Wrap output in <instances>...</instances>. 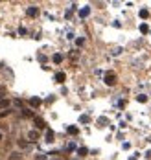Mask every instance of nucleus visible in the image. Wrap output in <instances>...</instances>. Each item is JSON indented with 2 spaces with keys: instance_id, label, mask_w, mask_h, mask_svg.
<instances>
[{
  "instance_id": "4468645a",
  "label": "nucleus",
  "mask_w": 151,
  "mask_h": 160,
  "mask_svg": "<svg viewBox=\"0 0 151 160\" xmlns=\"http://www.w3.org/2000/svg\"><path fill=\"white\" fill-rule=\"evenodd\" d=\"M87 153H88V149H87V147H79V149H78V155H81V156H85Z\"/></svg>"
},
{
  "instance_id": "7ed1b4c3",
  "label": "nucleus",
  "mask_w": 151,
  "mask_h": 160,
  "mask_svg": "<svg viewBox=\"0 0 151 160\" xmlns=\"http://www.w3.org/2000/svg\"><path fill=\"white\" fill-rule=\"evenodd\" d=\"M28 138H30L31 142L39 140V131H30V133H28Z\"/></svg>"
},
{
  "instance_id": "423d86ee",
  "label": "nucleus",
  "mask_w": 151,
  "mask_h": 160,
  "mask_svg": "<svg viewBox=\"0 0 151 160\" xmlns=\"http://www.w3.org/2000/svg\"><path fill=\"white\" fill-rule=\"evenodd\" d=\"M65 79H66L65 72H57V74H56V81H57V83H63Z\"/></svg>"
},
{
  "instance_id": "ddd939ff",
  "label": "nucleus",
  "mask_w": 151,
  "mask_h": 160,
  "mask_svg": "<svg viewBox=\"0 0 151 160\" xmlns=\"http://www.w3.org/2000/svg\"><path fill=\"white\" fill-rule=\"evenodd\" d=\"M79 122L81 123H88V122H90V118H88L87 114H83V116H79Z\"/></svg>"
},
{
  "instance_id": "5701e85b",
  "label": "nucleus",
  "mask_w": 151,
  "mask_h": 160,
  "mask_svg": "<svg viewBox=\"0 0 151 160\" xmlns=\"http://www.w3.org/2000/svg\"><path fill=\"white\" fill-rule=\"evenodd\" d=\"M37 160H46V156L44 155H37Z\"/></svg>"
},
{
  "instance_id": "2eb2a0df",
  "label": "nucleus",
  "mask_w": 151,
  "mask_h": 160,
  "mask_svg": "<svg viewBox=\"0 0 151 160\" xmlns=\"http://www.w3.org/2000/svg\"><path fill=\"white\" fill-rule=\"evenodd\" d=\"M61 61H63V55H61V53H56V55H53V63H61Z\"/></svg>"
},
{
  "instance_id": "dca6fc26",
  "label": "nucleus",
  "mask_w": 151,
  "mask_h": 160,
  "mask_svg": "<svg viewBox=\"0 0 151 160\" xmlns=\"http://www.w3.org/2000/svg\"><path fill=\"white\" fill-rule=\"evenodd\" d=\"M140 17H142V18H147V17H149V11H147V9H140Z\"/></svg>"
},
{
  "instance_id": "412c9836",
  "label": "nucleus",
  "mask_w": 151,
  "mask_h": 160,
  "mask_svg": "<svg viewBox=\"0 0 151 160\" xmlns=\"http://www.w3.org/2000/svg\"><path fill=\"white\" fill-rule=\"evenodd\" d=\"M9 112H11V110H2V112H0V118H6Z\"/></svg>"
},
{
  "instance_id": "b1692460",
  "label": "nucleus",
  "mask_w": 151,
  "mask_h": 160,
  "mask_svg": "<svg viewBox=\"0 0 151 160\" xmlns=\"http://www.w3.org/2000/svg\"><path fill=\"white\" fill-rule=\"evenodd\" d=\"M0 140H2V134H0Z\"/></svg>"
},
{
  "instance_id": "0eeeda50",
  "label": "nucleus",
  "mask_w": 151,
  "mask_h": 160,
  "mask_svg": "<svg viewBox=\"0 0 151 160\" xmlns=\"http://www.w3.org/2000/svg\"><path fill=\"white\" fill-rule=\"evenodd\" d=\"M19 147L24 149V151H28V149H30V144L26 142V140H19Z\"/></svg>"
},
{
  "instance_id": "f257e3e1",
  "label": "nucleus",
  "mask_w": 151,
  "mask_h": 160,
  "mask_svg": "<svg viewBox=\"0 0 151 160\" xmlns=\"http://www.w3.org/2000/svg\"><path fill=\"white\" fill-rule=\"evenodd\" d=\"M33 122H35V127H37V129H44V127H46V122L43 120V118H39V116L33 118Z\"/></svg>"
},
{
  "instance_id": "f8f14e48",
  "label": "nucleus",
  "mask_w": 151,
  "mask_h": 160,
  "mask_svg": "<svg viewBox=\"0 0 151 160\" xmlns=\"http://www.w3.org/2000/svg\"><path fill=\"white\" fill-rule=\"evenodd\" d=\"M9 107V101L8 100H0V109H8Z\"/></svg>"
},
{
  "instance_id": "6e6552de",
  "label": "nucleus",
  "mask_w": 151,
  "mask_h": 160,
  "mask_svg": "<svg viewBox=\"0 0 151 160\" xmlns=\"http://www.w3.org/2000/svg\"><path fill=\"white\" fill-rule=\"evenodd\" d=\"M41 103H43V101H41V98H31V100H30V105H31V107H39Z\"/></svg>"
},
{
  "instance_id": "4be33fe9",
  "label": "nucleus",
  "mask_w": 151,
  "mask_h": 160,
  "mask_svg": "<svg viewBox=\"0 0 151 160\" xmlns=\"http://www.w3.org/2000/svg\"><path fill=\"white\" fill-rule=\"evenodd\" d=\"M13 103H15V105H17V107H22V101H20V100H15V101H13Z\"/></svg>"
},
{
  "instance_id": "f3484780",
  "label": "nucleus",
  "mask_w": 151,
  "mask_h": 160,
  "mask_svg": "<svg viewBox=\"0 0 151 160\" xmlns=\"http://www.w3.org/2000/svg\"><path fill=\"white\" fill-rule=\"evenodd\" d=\"M22 114H24L26 118H31V116H33V112H31L30 109H24V110H22Z\"/></svg>"
},
{
  "instance_id": "39448f33",
  "label": "nucleus",
  "mask_w": 151,
  "mask_h": 160,
  "mask_svg": "<svg viewBox=\"0 0 151 160\" xmlns=\"http://www.w3.org/2000/svg\"><path fill=\"white\" fill-rule=\"evenodd\" d=\"M8 160H22V155H20V153H9V158Z\"/></svg>"
},
{
  "instance_id": "1a4fd4ad",
  "label": "nucleus",
  "mask_w": 151,
  "mask_h": 160,
  "mask_svg": "<svg viewBox=\"0 0 151 160\" xmlns=\"http://www.w3.org/2000/svg\"><path fill=\"white\" fill-rule=\"evenodd\" d=\"M66 131H68V134H78V133H79V129H78V127H74V125H70V127H68Z\"/></svg>"
},
{
  "instance_id": "9d476101",
  "label": "nucleus",
  "mask_w": 151,
  "mask_h": 160,
  "mask_svg": "<svg viewBox=\"0 0 151 160\" xmlns=\"http://www.w3.org/2000/svg\"><path fill=\"white\" fill-rule=\"evenodd\" d=\"M46 142H53V131H46Z\"/></svg>"
},
{
  "instance_id": "6ab92c4d",
  "label": "nucleus",
  "mask_w": 151,
  "mask_h": 160,
  "mask_svg": "<svg viewBox=\"0 0 151 160\" xmlns=\"http://www.w3.org/2000/svg\"><path fill=\"white\" fill-rule=\"evenodd\" d=\"M98 123H100V127H103V125H107V118H100V120H98Z\"/></svg>"
},
{
  "instance_id": "f03ea898",
  "label": "nucleus",
  "mask_w": 151,
  "mask_h": 160,
  "mask_svg": "<svg viewBox=\"0 0 151 160\" xmlns=\"http://www.w3.org/2000/svg\"><path fill=\"white\" fill-rule=\"evenodd\" d=\"M105 83H107L109 87H113L114 83H116V75H114V74H107V75H105Z\"/></svg>"
},
{
  "instance_id": "a211bd4d",
  "label": "nucleus",
  "mask_w": 151,
  "mask_h": 160,
  "mask_svg": "<svg viewBox=\"0 0 151 160\" xmlns=\"http://www.w3.org/2000/svg\"><path fill=\"white\" fill-rule=\"evenodd\" d=\"M140 31H142V33H147V31H149L147 24H140Z\"/></svg>"
},
{
  "instance_id": "aec40b11",
  "label": "nucleus",
  "mask_w": 151,
  "mask_h": 160,
  "mask_svg": "<svg viewBox=\"0 0 151 160\" xmlns=\"http://www.w3.org/2000/svg\"><path fill=\"white\" fill-rule=\"evenodd\" d=\"M136 100H138L140 103H146V101H147V96H144V94H142V96H138Z\"/></svg>"
},
{
  "instance_id": "9b49d317",
  "label": "nucleus",
  "mask_w": 151,
  "mask_h": 160,
  "mask_svg": "<svg viewBox=\"0 0 151 160\" xmlns=\"http://www.w3.org/2000/svg\"><path fill=\"white\" fill-rule=\"evenodd\" d=\"M88 13H90V9H88V8H83V9L79 11V17H88Z\"/></svg>"
},
{
  "instance_id": "20e7f679",
  "label": "nucleus",
  "mask_w": 151,
  "mask_h": 160,
  "mask_svg": "<svg viewBox=\"0 0 151 160\" xmlns=\"http://www.w3.org/2000/svg\"><path fill=\"white\" fill-rule=\"evenodd\" d=\"M37 13H39V9L35 8V6H30L28 8V17H37Z\"/></svg>"
}]
</instances>
